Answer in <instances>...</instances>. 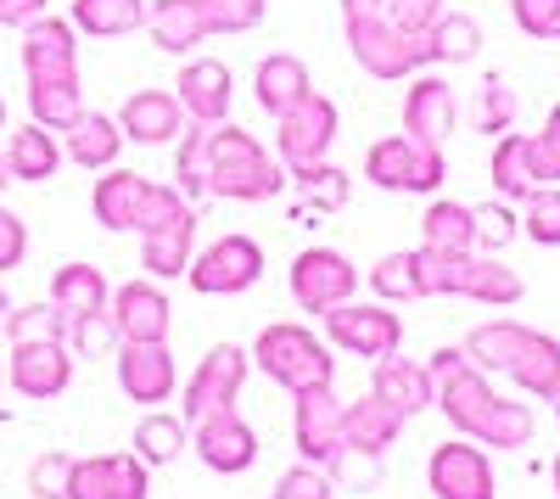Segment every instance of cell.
Masks as SVG:
<instances>
[{
  "instance_id": "ba28073f",
  "label": "cell",
  "mask_w": 560,
  "mask_h": 499,
  "mask_svg": "<svg viewBox=\"0 0 560 499\" xmlns=\"http://www.w3.org/2000/svg\"><path fill=\"white\" fill-rule=\"evenodd\" d=\"M325 343H337L359 359H387L404 343V321L393 303H337L325 309Z\"/></svg>"
},
{
  "instance_id": "9a60e30c",
  "label": "cell",
  "mask_w": 560,
  "mask_h": 499,
  "mask_svg": "<svg viewBox=\"0 0 560 499\" xmlns=\"http://www.w3.org/2000/svg\"><path fill=\"white\" fill-rule=\"evenodd\" d=\"M7 382L23 398H62L73 382V348L68 343H12Z\"/></svg>"
},
{
  "instance_id": "4316f807",
  "label": "cell",
  "mask_w": 560,
  "mask_h": 499,
  "mask_svg": "<svg viewBox=\"0 0 560 499\" xmlns=\"http://www.w3.org/2000/svg\"><path fill=\"white\" fill-rule=\"evenodd\" d=\"M7 174L12 179H23V186H39V179H51L57 169H62V147H57V129H45V124H18L12 135H7Z\"/></svg>"
},
{
  "instance_id": "f907efd6",
  "label": "cell",
  "mask_w": 560,
  "mask_h": 499,
  "mask_svg": "<svg viewBox=\"0 0 560 499\" xmlns=\"http://www.w3.org/2000/svg\"><path fill=\"white\" fill-rule=\"evenodd\" d=\"M68 477H73V455L45 449V455L28 466V494L34 499H68Z\"/></svg>"
},
{
  "instance_id": "f546056e",
  "label": "cell",
  "mask_w": 560,
  "mask_h": 499,
  "mask_svg": "<svg viewBox=\"0 0 560 499\" xmlns=\"http://www.w3.org/2000/svg\"><path fill=\"white\" fill-rule=\"evenodd\" d=\"M477 51H482V28H477V18H465V12H443L432 28H420V57H427V68L477 62Z\"/></svg>"
},
{
  "instance_id": "d6a6232c",
  "label": "cell",
  "mask_w": 560,
  "mask_h": 499,
  "mask_svg": "<svg viewBox=\"0 0 560 499\" xmlns=\"http://www.w3.org/2000/svg\"><path fill=\"white\" fill-rule=\"evenodd\" d=\"M510 376H516V387L533 393V398H555L560 393V343L544 337V332H527L516 359H510Z\"/></svg>"
},
{
  "instance_id": "e0dca14e",
  "label": "cell",
  "mask_w": 560,
  "mask_h": 499,
  "mask_svg": "<svg viewBox=\"0 0 560 499\" xmlns=\"http://www.w3.org/2000/svg\"><path fill=\"white\" fill-rule=\"evenodd\" d=\"M147 494L152 483L140 455H90V461H73V477H68V499H147Z\"/></svg>"
},
{
  "instance_id": "9f6ffc18",
  "label": "cell",
  "mask_w": 560,
  "mask_h": 499,
  "mask_svg": "<svg viewBox=\"0 0 560 499\" xmlns=\"http://www.w3.org/2000/svg\"><path fill=\"white\" fill-rule=\"evenodd\" d=\"M45 12H51V0H0V28H28Z\"/></svg>"
},
{
  "instance_id": "52a82bcc",
  "label": "cell",
  "mask_w": 560,
  "mask_h": 499,
  "mask_svg": "<svg viewBox=\"0 0 560 499\" xmlns=\"http://www.w3.org/2000/svg\"><path fill=\"white\" fill-rule=\"evenodd\" d=\"M185 281H191L202 298H236V292L264 281V247L253 236H219L191 258Z\"/></svg>"
},
{
  "instance_id": "5b68a950",
  "label": "cell",
  "mask_w": 560,
  "mask_h": 499,
  "mask_svg": "<svg viewBox=\"0 0 560 499\" xmlns=\"http://www.w3.org/2000/svg\"><path fill=\"white\" fill-rule=\"evenodd\" d=\"M337 102L331 96H319V90H308V96L298 107H287L275 118V158L287 163V169H308V163H325L337 147Z\"/></svg>"
},
{
  "instance_id": "91938a15",
  "label": "cell",
  "mask_w": 560,
  "mask_h": 499,
  "mask_svg": "<svg viewBox=\"0 0 560 499\" xmlns=\"http://www.w3.org/2000/svg\"><path fill=\"white\" fill-rule=\"evenodd\" d=\"M7 179H12V174H7V158H0V192H7Z\"/></svg>"
},
{
  "instance_id": "e7e4bbea",
  "label": "cell",
  "mask_w": 560,
  "mask_h": 499,
  "mask_svg": "<svg viewBox=\"0 0 560 499\" xmlns=\"http://www.w3.org/2000/svg\"><path fill=\"white\" fill-rule=\"evenodd\" d=\"M555 494H560V461H555Z\"/></svg>"
},
{
  "instance_id": "680465c9",
  "label": "cell",
  "mask_w": 560,
  "mask_h": 499,
  "mask_svg": "<svg viewBox=\"0 0 560 499\" xmlns=\"http://www.w3.org/2000/svg\"><path fill=\"white\" fill-rule=\"evenodd\" d=\"M7 314H12V298H7V287H0V326H7Z\"/></svg>"
},
{
  "instance_id": "b9f144b4",
  "label": "cell",
  "mask_w": 560,
  "mask_h": 499,
  "mask_svg": "<svg viewBox=\"0 0 560 499\" xmlns=\"http://www.w3.org/2000/svg\"><path fill=\"white\" fill-rule=\"evenodd\" d=\"M7 332L12 343H68V314L57 303H23L7 314Z\"/></svg>"
},
{
  "instance_id": "d590c367",
  "label": "cell",
  "mask_w": 560,
  "mask_h": 499,
  "mask_svg": "<svg viewBox=\"0 0 560 499\" xmlns=\"http://www.w3.org/2000/svg\"><path fill=\"white\" fill-rule=\"evenodd\" d=\"M185 449H191V421H185V416H163V410L140 416V427H135V455L147 461V466H174Z\"/></svg>"
},
{
  "instance_id": "83f0119b",
  "label": "cell",
  "mask_w": 560,
  "mask_h": 499,
  "mask_svg": "<svg viewBox=\"0 0 560 499\" xmlns=\"http://www.w3.org/2000/svg\"><path fill=\"white\" fill-rule=\"evenodd\" d=\"M308 62L303 57H292V51H275V57H264L258 62V73H253V102L264 107V113H287V107H298L303 96H308Z\"/></svg>"
},
{
  "instance_id": "6125c7cd",
  "label": "cell",
  "mask_w": 560,
  "mask_h": 499,
  "mask_svg": "<svg viewBox=\"0 0 560 499\" xmlns=\"http://www.w3.org/2000/svg\"><path fill=\"white\" fill-rule=\"evenodd\" d=\"M0 387H7V359H0Z\"/></svg>"
},
{
  "instance_id": "30bf717a",
  "label": "cell",
  "mask_w": 560,
  "mask_h": 499,
  "mask_svg": "<svg viewBox=\"0 0 560 499\" xmlns=\"http://www.w3.org/2000/svg\"><path fill=\"white\" fill-rule=\"evenodd\" d=\"M242 382H247V353L236 343H213L197 359L191 382H185V421H202L213 410H236Z\"/></svg>"
},
{
  "instance_id": "603a6c76",
  "label": "cell",
  "mask_w": 560,
  "mask_h": 499,
  "mask_svg": "<svg viewBox=\"0 0 560 499\" xmlns=\"http://www.w3.org/2000/svg\"><path fill=\"white\" fill-rule=\"evenodd\" d=\"M174 96L185 107V118L197 124H224L230 118V68L219 57H191L174 79Z\"/></svg>"
},
{
  "instance_id": "6da1fadb",
  "label": "cell",
  "mask_w": 560,
  "mask_h": 499,
  "mask_svg": "<svg viewBox=\"0 0 560 499\" xmlns=\"http://www.w3.org/2000/svg\"><path fill=\"white\" fill-rule=\"evenodd\" d=\"M287 192V163H280L258 135L242 124H213L208 129V197L219 202H269Z\"/></svg>"
},
{
  "instance_id": "4dcf8cb0",
  "label": "cell",
  "mask_w": 560,
  "mask_h": 499,
  "mask_svg": "<svg viewBox=\"0 0 560 499\" xmlns=\"http://www.w3.org/2000/svg\"><path fill=\"white\" fill-rule=\"evenodd\" d=\"M488 179L504 202H527L538 192V174H533V141L527 135H499L493 158H488Z\"/></svg>"
},
{
  "instance_id": "ac0fdd59",
  "label": "cell",
  "mask_w": 560,
  "mask_h": 499,
  "mask_svg": "<svg viewBox=\"0 0 560 499\" xmlns=\"http://www.w3.org/2000/svg\"><path fill=\"white\" fill-rule=\"evenodd\" d=\"M185 107L174 90H135V96L124 102L118 113V129H124V141L135 147H174L179 135H185Z\"/></svg>"
},
{
  "instance_id": "2e32d148",
  "label": "cell",
  "mask_w": 560,
  "mask_h": 499,
  "mask_svg": "<svg viewBox=\"0 0 560 499\" xmlns=\"http://www.w3.org/2000/svg\"><path fill=\"white\" fill-rule=\"evenodd\" d=\"M118 387L129 404H168L179 387L168 343H118Z\"/></svg>"
},
{
  "instance_id": "7c38bea8",
  "label": "cell",
  "mask_w": 560,
  "mask_h": 499,
  "mask_svg": "<svg viewBox=\"0 0 560 499\" xmlns=\"http://www.w3.org/2000/svg\"><path fill=\"white\" fill-rule=\"evenodd\" d=\"M292 438H298V455L314 466H331L337 449H342V398L337 387H303L292 393Z\"/></svg>"
},
{
  "instance_id": "db71d44e",
  "label": "cell",
  "mask_w": 560,
  "mask_h": 499,
  "mask_svg": "<svg viewBox=\"0 0 560 499\" xmlns=\"http://www.w3.org/2000/svg\"><path fill=\"white\" fill-rule=\"evenodd\" d=\"M448 12V0H387V18L404 28V34H420V28H432L438 18Z\"/></svg>"
},
{
  "instance_id": "be15d7a7",
  "label": "cell",
  "mask_w": 560,
  "mask_h": 499,
  "mask_svg": "<svg viewBox=\"0 0 560 499\" xmlns=\"http://www.w3.org/2000/svg\"><path fill=\"white\" fill-rule=\"evenodd\" d=\"M549 404H555V421H560V393H555V398H549Z\"/></svg>"
},
{
  "instance_id": "60d3db41",
  "label": "cell",
  "mask_w": 560,
  "mask_h": 499,
  "mask_svg": "<svg viewBox=\"0 0 560 499\" xmlns=\"http://www.w3.org/2000/svg\"><path fill=\"white\" fill-rule=\"evenodd\" d=\"M477 443H488V449H527L533 443V404L499 398L488 410V421H482V432H477Z\"/></svg>"
},
{
  "instance_id": "74e56055",
  "label": "cell",
  "mask_w": 560,
  "mask_h": 499,
  "mask_svg": "<svg viewBox=\"0 0 560 499\" xmlns=\"http://www.w3.org/2000/svg\"><path fill=\"white\" fill-rule=\"evenodd\" d=\"M522 337H527L522 321H482L459 348H465V359H471L477 371H510V359H516Z\"/></svg>"
},
{
  "instance_id": "1f68e13d",
  "label": "cell",
  "mask_w": 560,
  "mask_h": 499,
  "mask_svg": "<svg viewBox=\"0 0 560 499\" xmlns=\"http://www.w3.org/2000/svg\"><path fill=\"white\" fill-rule=\"evenodd\" d=\"M51 303L68 314V321H79V314H102L113 303V287L96 264H62L51 276Z\"/></svg>"
},
{
  "instance_id": "4fadbf2b",
  "label": "cell",
  "mask_w": 560,
  "mask_h": 499,
  "mask_svg": "<svg viewBox=\"0 0 560 499\" xmlns=\"http://www.w3.org/2000/svg\"><path fill=\"white\" fill-rule=\"evenodd\" d=\"M459 124V102H454V84L432 68L409 73V90H404V135L420 147H443Z\"/></svg>"
},
{
  "instance_id": "7dc6e473",
  "label": "cell",
  "mask_w": 560,
  "mask_h": 499,
  "mask_svg": "<svg viewBox=\"0 0 560 499\" xmlns=\"http://www.w3.org/2000/svg\"><path fill=\"white\" fill-rule=\"evenodd\" d=\"M370 292H376L382 303H415V258L409 253H387L376 269H370Z\"/></svg>"
},
{
  "instance_id": "5bb4252c",
  "label": "cell",
  "mask_w": 560,
  "mask_h": 499,
  "mask_svg": "<svg viewBox=\"0 0 560 499\" xmlns=\"http://www.w3.org/2000/svg\"><path fill=\"white\" fill-rule=\"evenodd\" d=\"M191 449H197V461L219 477H236L258 461V432L236 416V410H213L202 421H191Z\"/></svg>"
},
{
  "instance_id": "bcb514c9",
  "label": "cell",
  "mask_w": 560,
  "mask_h": 499,
  "mask_svg": "<svg viewBox=\"0 0 560 499\" xmlns=\"http://www.w3.org/2000/svg\"><path fill=\"white\" fill-rule=\"evenodd\" d=\"M269 12V0H202L208 34H253Z\"/></svg>"
},
{
  "instance_id": "816d5d0a",
  "label": "cell",
  "mask_w": 560,
  "mask_h": 499,
  "mask_svg": "<svg viewBox=\"0 0 560 499\" xmlns=\"http://www.w3.org/2000/svg\"><path fill=\"white\" fill-rule=\"evenodd\" d=\"M533 141V174H538V186H560V102L549 107L544 129L527 135Z\"/></svg>"
},
{
  "instance_id": "7402d4cb",
  "label": "cell",
  "mask_w": 560,
  "mask_h": 499,
  "mask_svg": "<svg viewBox=\"0 0 560 499\" xmlns=\"http://www.w3.org/2000/svg\"><path fill=\"white\" fill-rule=\"evenodd\" d=\"M197 258V208H179L174 219H163L158 231L140 236V269H147L152 281H174L185 276Z\"/></svg>"
},
{
  "instance_id": "681fc988",
  "label": "cell",
  "mask_w": 560,
  "mask_h": 499,
  "mask_svg": "<svg viewBox=\"0 0 560 499\" xmlns=\"http://www.w3.org/2000/svg\"><path fill=\"white\" fill-rule=\"evenodd\" d=\"M516 236H522V213L510 208L504 197H499V202H482V208H477V247L499 253V247H510Z\"/></svg>"
},
{
  "instance_id": "7a4b0ae2",
  "label": "cell",
  "mask_w": 560,
  "mask_h": 499,
  "mask_svg": "<svg viewBox=\"0 0 560 499\" xmlns=\"http://www.w3.org/2000/svg\"><path fill=\"white\" fill-rule=\"evenodd\" d=\"M90 208H96V224L102 231H158L163 219H174L179 208H191V197H185L179 186H163V179H147L135 169H102L96 192H90Z\"/></svg>"
},
{
  "instance_id": "44dd1931",
  "label": "cell",
  "mask_w": 560,
  "mask_h": 499,
  "mask_svg": "<svg viewBox=\"0 0 560 499\" xmlns=\"http://www.w3.org/2000/svg\"><path fill=\"white\" fill-rule=\"evenodd\" d=\"M113 321H118V337L124 343H168V321H174V309L163 298L158 281H124L113 292Z\"/></svg>"
},
{
  "instance_id": "d4e9b609",
  "label": "cell",
  "mask_w": 560,
  "mask_h": 499,
  "mask_svg": "<svg viewBox=\"0 0 560 499\" xmlns=\"http://www.w3.org/2000/svg\"><path fill=\"white\" fill-rule=\"evenodd\" d=\"M370 393L387 398L404 421H409V416H420V410H432V398H438V387H432L427 365H415V359H398V353L370 359Z\"/></svg>"
},
{
  "instance_id": "6f0895ef",
  "label": "cell",
  "mask_w": 560,
  "mask_h": 499,
  "mask_svg": "<svg viewBox=\"0 0 560 499\" xmlns=\"http://www.w3.org/2000/svg\"><path fill=\"white\" fill-rule=\"evenodd\" d=\"M387 12V0H342V23H353V18H382Z\"/></svg>"
},
{
  "instance_id": "9c48e42d",
  "label": "cell",
  "mask_w": 560,
  "mask_h": 499,
  "mask_svg": "<svg viewBox=\"0 0 560 499\" xmlns=\"http://www.w3.org/2000/svg\"><path fill=\"white\" fill-rule=\"evenodd\" d=\"M427 483H432L438 499H499V477H493L488 449H477V438H465V432L432 449Z\"/></svg>"
},
{
  "instance_id": "8fae6325",
  "label": "cell",
  "mask_w": 560,
  "mask_h": 499,
  "mask_svg": "<svg viewBox=\"0 0 560 499\" xmlns=\"http://www.w3.org/2000/svg\"><path fill=\"white\" fill-rule=\"evenodd\" d=\"M287 287H292L298 309L325 314V309H337V303H348V298H353L359 269H353L342 253H331V247H308V253H298V258H292Z\"/></svg>"
},
{
  "instance_id": "7bdbcfd3",
  "label": "cell",
  "mask_w": 560,
  "mask_h": 499,
  "mask_svg": "<svg viewBox=\"0 0 560 499\" xmlns=\"http://www.w3.org/2000/svg\"><path fill=\"white\" fill-rule=\"evenodd\" d=\"M522 236L538 247H560V186H538L522 202Z\"/></svg>"
},
{
  "instance_id": "f5cc1de1",
  "label": "cell",
  "mask_w": 560,
  "mask_h": 499,
  "mask_svg": "<svg viewBox=\"0 0 560 499\" xmlns=\"http://www.w3.org/2000/svg\"><path fill=\"white\" fill-rule=\"evenodd\" d=\"M510 18L533 39H560V0H510Z\"/></svg>"
},
{
  "instance_id": "8d00e7d4",
  "label": "cell",
  "mask_w": 560,
  "mask_h": 499,
  "mask_svg": "<svg viewBox=\"0 0 560 499\" xmlns=\"http://www.w3.org/2000/svg\"><path fill=\"white\" fill-rule=\"evenodd\" d=\"M420 231H427V247H438V253H477V208L438 197L427 208V219H420Z\"/></svg>"
},
{
  "instance_id": "3957f363",
  "label": "cell",
  "mask_w": 560,
  "mask_h": 499,
  "mask_svg": "<svg viewBox=\"0 0 560 499\" xmlns=\"http://www.w3.org/2000/svg\"><path fill=\"white\" fill-rule=\"evenodd\" d=\"M253 365L287 393H303V387H325L337 376V359L308 326L298 321H280V326H264L258 343H253Z\"/></svg>"
},
{
  "instance_id": "94428289",
  "label": "cell",
  "mask_w": 560,
  "mask_h": 499,
  "mask_svg": "<svg viewBox=\"0 0 560 499\" xmlns=\"http://www.w3.org/2000/svg\"><path fill=\"white\" fill-rule=\"evenodd\" d=\"M0 135H7V96H0Z\"/></svg>"
},
{
  "instance_id": "e575fe53",
  "label": "cell",
  "mask_w": 560,
  "mask_h": 499,
  "mask_svg": "<svg viewBox=\"0 0 560 499\" xmlns=\"http://www.w3.org/2000/svg\"><path fill=\"white\" fill-rule=\"evenodd\" d=\"M84 113V90H79V73H62V79H28V118L45 124V129H68L73 118Z\"/></svg>"
},
{
  "instance_id": "f1b7e54d",
  "label": "cell",
  "mask_w": 560,
  "mask_h": 499,
  "mask_svg": "<svg viewBox=\"0 0 560 499\" xmlns=\"http://www.w3.org/2000/svg\"><path fill=\"white\" fill-rule=\"evenodd\" d=\"M62 135H68V147H62V152H68L79 169H96V174H102V169H113V163H118V152H124V129H118V118L90 113V107H84Z\"/></svg>"
},
{
  "instance_id": "277c9868",
  "label": "cell",
  "mask_w": 560,
  "mask_h": 499,
  "mask_svg": "<svg viewBox=\"0 0 560 499\" xmlns=\"http://www.w3.org/2000/svg\"><path fill=\"white\" fill-rule=\"evenodd\" d=\"M364 179L382 192H415V197H432L443 192L448 179V163H443V147H420L409 135H387L364 152Z\"/></svg>"
},
{
  "instance_id": "f35d334b",
  "label": "cell",
  "mask_w": 560,
  "mask_h": 499,
  "mask_svg": "<svg viewBox=\"0 0 560 499\" xmlns=\"http://www.w3.org/2000/svg\"><path fill=\"white\" fill-rule=\"evenodd\" d=\"M208 129L213 124H185V135L174 141V186L185 197H208Z\"/></svg>"
},
{
  "instance_id": "f6af8a7d",
  "label": "cell",
  "mask_w": 560,
  "mask_h": 499,
  "mask_svg": "<svg viewBox=\"0 0 560 499\" xmlns=\"http://www.w3.org/2000/svg\"><path fill=\"white\" fill-rule=\"evenodd\" d=\"M471 118H477V135H504V129H510V118H516V90H510L499 73H488V79H482V90H477Z\"/></svg>"
},
{
  "instance_id": "ffe728a7",
  "label": "cell",
  "mask_w": 560,
  "mask_h": 499,
  "mask_svg": "<svg viewBox=\"0 0 560 499\" xmlns=\"http://www.w3.org/2000/svg\"><path fill=\"white\" fill-rule=\"evenodd\" d=\"M438 410H443V421L454 427V432H465V438H477L482 432V421H488V410L499 404V393L488 387V371H477L471 359H465L459 371H448V376H438Z\"/></svg>"
},
{
  "instance_id": "484cf974",
  "label": "cell",
  "mask_w": 560,
  "mask_h": 499,
  "mask_svg": "<svg viewBox=\"0 0 560 499\" xmlns=\"http://www.w3.org/2000/svg\"><path fill=\"white\" fill-rule=\"evenodd\" d=\"M147 34H152L158 51H168V57H191L197 45L208 39L202 0H147Z\"/></svg>"
},
{
  "instance_id": "8992f818",
  "label": "cell",
  "mask_w": 560,
  "mask_h": 499,
  "mask_svg": "<svg viewBox=\"0 0 560 499\" xmlns=\"http://www.w3.org/2000/svg\"><path fill=\"white\" fill-rule=\"evenodd\" d=\"M348 28V51L353 62L370 73V79H409L427 68V57H420V34H404L387 12L382 18H353L342 23Z\"/></svg>"
},
{
  "instance_id": "ab89813d",
  "label": "cell",
  "mask_w": 560,
  "mask_h": 499,
  "mask_svg": "<svg viewBox=\"0 0 560 499\" xmlns=\"http://www.w3.org/2000/svg\"><path fill=\"white\" fill-rule=\"evenodd\" d=\"M287 179H298V197L308 213H331L348 208V174L331 163H308V169H287Z\"/></svg>"
},
{
  "instance_id": "11a10c76",
  "label": "cell",
  "mask_w": 560,
  "mask_h": 499,
  "mask_svg": "<svg viewBox=\"0 0 560 499\" xmlns=\"http://www.w3.org/2000/svg\"><path fill=\"white\" fill-rule=\"evenodd\" d=\"M28 258V224L12 213V208H0V276L7 269H18Z\"/></svg>"
},
{
  "instance_id": "cb8c5ba5",
  "label": "cell",
  "mask_w": 560,
  "mask_h": 499,
  "mask_svg": "<svg viewBox=\"0 0 560 499\" xmlns=\"http://www.w3.org/2000/svg\"><path fill=\"white\" fill-rule=\"evenodd\" d=\"M398 432H404V416L393 410L387 398H376V393L353 398L348 410H342V449H348V455H370V461H382L387 449L398 443Z\"/></svg>"
},
{
  "instance_id": "836d02e7",
  "label": "cell",
  "mask_w": 560,
  "mask_h": 499,
  "mask_svg": "<svg viewBox=\"0 0 560 499\" xmlns=\"http://www.w3.org/2000/svg\"><path fill=\"white\" fill-rule=\"evenodd\" d=\"M68 23L90 39H118V34L147 28V0H73Z\"/></svg>"
},
{
  "instance_id": "ee69618b",
  "label": "cell",
  "mask_w": 560,
  "mask_h": 499,
  "mask_svg": "<svg viewBox=\"0 0 560 499\" xmlns=\"http://www.w3.org/2000/svg\"><path fill=\"white\" fill-rule=\"evenodd\" d=\"M124 337H118V321H113V309H102V314H79V321H68V348L79 353V359H102V353H113Z\"/></svg>"
},
{
  "instance_id": "d6986e66",
  "label": "cell",
  "mask_w": 560,
  "mask_h": 499,
  "mask_svg": "<svg viewBox=\"0 0 560 499\" xmlns=\"http://www.w3.org/2000/svg\"><path fill=\"white\" fill-rule=\"evenodd\" d=\"M23 73L28 79H62L79 73V28L57 12H45L23 28Z\"/></svg>"
},
{
  "instance_id": "c3c4849f",
  "label": "cell",
  "mask_w": 560,
  "mask_h": 499,
  "mask_svg": "<svg viewBox=\"0 0 560 499\" xmlns=\"http://www.w3.org/2000/svg\"><path fill=\"white\" fill-rule=\"evenodd\" d=\"M331 472L325 466H314V461H298V466H287L275 477V488H269V499H331Z\"/></svg>"
}]
</instances>
